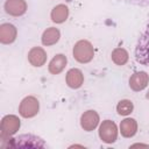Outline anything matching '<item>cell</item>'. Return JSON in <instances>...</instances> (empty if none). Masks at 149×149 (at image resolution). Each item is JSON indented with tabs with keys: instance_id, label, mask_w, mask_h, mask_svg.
<instances>
[{
	"instance_id": "cell-1",
	"label": "cell",
	"mask_w": 149,
	"mask_h": 149,
	"mask_svg": "<svg viewBox=\"0 0 149 149\" xmlns=\"http://www.w3.org/2000/svg\"><path fill=\"white\" fill-rule=\"evenodd\" d=\"M135 58L139 63L149 65V24L139 38L135 50Z\"/></svg>"
},
{
	"instance_id": "cell-2",
	"label": "cell",
	"mask_w": 149,
	"mask_h": 149,
	"mask_svg": "<svg viewBox=\"0 0 149 149\" xmlns=\"http://www.w3.org/2000/svg\"><path fill=\"white\" fill-rule=\"evenodd\" d=\"M94 56L93 47L88 41H78L73 47V57L79 63H88Z\"/></svg>"
},
{
	"instance_id": "cell-3",
	"label": "cell",
	"mask_w": 149,
	"mask_h": 149,
	"mask_svg": "<svg viewBox=\"0 0 149 149\" xmlns=\"http://www.w3.org/2000/svg\"><path fill=\"white\" fill-rule=\"evenodd\" d=\"M20 128V120L15 115H6L1 120L0 125V137L1 140H6L10 135L15 134Z\"/></svg>"
},
{
	"instance_id": "cell-4",
	"label": "cell",
	"mask_w": 149,
	"mask_h": 149,
	"mask_svg": "<svg viewBox=\"0 0 149 149\" xmlns=\"http://www.w3.org/2000/svg\"><path fill=\"white\" fill-rule=\"evenodd\" d=\"M8 147H22V148L37 147V148H41V147H45V144L40 137L34 136L31 134H28V135L24 134V135L19 136L17 139H13V142H9Z\"/></svg>"
},
{
	"instance_id": "cell-5",
	"label": "cell",
	"mask_w": 149,
	"mask_h": 149,
	"mask_svg": "<svg viewBox=\"0 0 149 149\" xmlns=\"http://www.w3.org/2000/svg\"><path fill=\"white\" fill-rule=\"evenodd\" d=\"M99 136L100 139L106 142V143H113L116 140L118 136V128L116 125L111 121V120H106L101 123L100 128H99Z\"/></svg>"
},
{
	"instance_id": "cell-6",
	"label": "cell",
	"mask_w": 149,
	"mask_h": 149,
	"mask_svg": "<svg viewBox=\"0 0 149 149\" xmlns=\"http://www.w3.org/2000/svg\"><path fill=\"white\" fill-rule=\"evenodd\" d=\"M40 105H38V100L34 97H26L19 107V112L23 118H31L35 116L38 112Z\"/></svg>"
},
{
	"instance_id": "cell-7",
	"label": "cell",
	"mask_w": 149,
	"mask_h": 149,
	"mask_svg": "<svg viewBox=\"0 0 149 149\" xmlns=\"http://www.w3.org/2000/svg\"><path fill=\"white\" fill-rule=\"evenodd\" d=\"M5 9L9 15L20 16L26 13L27 3L24 0H7L5 2Z\"/></svg>"
},
{
	"instance_id": "cell-8",
	"label": "cell",
	"mask_w": 149,
	"mask_h": 149,
	"mask_svg": "<svg viewBox=\"0 0 149 149\" xmlns=\"http://www.w3.org/2000/svg\"><path fill=\"white\" fill-rule=\"evenodd\" d=\"M99 123V115L94 111H87L81 115L80 125L84 128V130L91 132L93 130Z\"/></svg>"
},
{
	"instance_id": "cell-9",
	"label": "cell",
	"mask_w": 149,
	"mask_h": 149,
	"mask_svg": "<svg viewBox=\"0 0 149 149\" xmlns=\"http://www.w3.org/2000/svg\"><path fill=\"white\" fill-rule=\"evenodd\" d=\"M149 81V76L144 71H140L134 73L129 79V86L134 91H141L143 90Z\"/></svg>"
},
{
	"instance_id": "cell-10",
	"label": "cell",
	"mask_w": 149,
	"mask_h": 149,
	"mask_svg": "<svg viewBox=\"0 0 149 149\" xmlns=\"http://www.w3.org/2000/svg\"><path fill=\"white\" fill-rule=\"evenodd\" d=\"M16 28L10 23H3L0 26V41L1 43L8 44L16 38Z\"/></svg>"
},
{
	"instance_id": "cell-11",
	"label": "cell",
	"mask_w": 149,
	"mask_h": 149,
	"mask_svg": "<svg viewBox=\"0 0 149 149\" xmlns=\"http://www.w3.org/2000/svg\"><path fill=\"white\" fill-rule=\"evenodd\" d=\"M28 61L34 66H42L47 62V54L42 48L35 47L28 52Z\"/></svg>"
},
{
	"instance_id": "cell-12",
	"label": "cell",
	"mask_w": 149,
	"mask_h": 149,
	"mask_svg": "<svg viewBox=\"0 0 149 149\" xmlns=\"http://www.w3.org/2000/svg\"><path fill=\"white\" fill-rule=\"evenodd\" d=\"M84 81V76L80 70L78 69H71L66 73V84L71 88H78L81 86Z\"/></svg>"
},
{
	"instance_id": "cell-13",
	"label": "cell",
	"mask_w": 149,
	"mask_h": 149,
	"mask_svg": "<svg viewBox=\"0 0 149 149\" xmlns=\"http://www.w3.org/2000/svg\"><path fill=\"white\" fill-rule=\"evenodd\" d=\"M120 130L122 136L125 137H132L133 135H135L136 130H137V122L134 119H125L121 121L120 123Z\"/></svg>"
},
{
	"instance_id": "cell-14",
	"label": "cell",
	"mask_w": 149,
	"mask_h": 149,
	"mask_svg": "<svg viewBox=\"0 0 149 149\" xmlns=\"http://www.w3.org/2000/svg\"><path fill=\"white\" fill-rule=\"evenodd\" d=\"M65 65H66V57L62 54H58L49 63V71L52 74H57L65 68Z\"/></svg>"
},
{
	"instance_id": "cell-15",
	"label": "cell",
	"mask_w": 149,
	"mask_h": 149,
	"mask_svg": "<svg viewBox=\"0 0 149 149\" xmlns=\"http://www.w3.org/2000/svg\"><path fill=\"white\" fill-rule=\"evenodd\" d=\"M59 36H61L59 30L57 28L50 27L47 30H44V33L42 35V43L44 45H52V44L58 42Z\"/></svg>"
},
{
	"instance_id": "cell-16",
	"label": "cell",
	"mask_w": 149,
	"mask_h": 149,
	"mask_svg": "<svg viewBox=\"0 0 149 149\" xmlns=\"http://www.w3.org/2000/svg\"><path fill=\"white\" fill-rule=\"evenodd\" d=\"M68 15H69V8L65 5H58L51 12V20L56 23H62L68 19Z\"/></svg>"
},
{
	"instance_id": "cell-17",
	"label": "cell",
	"mask_w": 149,
	"mask_h": 149,
	"mask_svg": "<svg viewBox=\"0 0 149 149\" xmlns=\"http://www.w3.org/2000/svg\"><path fill=\"white\" fill-rule=\"evenodd\" d=\"M112 59L116 65H123L128 61V52L122 48H116L112 52Z\"/></svg>"
},
{
	"instance_id": "cell-18",
	"label": "cell",
	"mask_w": 149,
	"mask_h": 149,
	"mask_svg": "<svg viewBox=\"0 0 149 149\" xmlns=\"http://www.w3.org/2000/svg\"><path fill=\"white\" fill-rule=\"evenodd\" d=\"M133 102L130 100H121L116 106V111L120 115H128L133 112Z\"/></svg>"
},
{
	"instance_id": "cell-19",
	"label": "cell",
	"mask_w": 149,
	"mask_h": 149,
	"mask_svg": "<svg viewBox=\"0 0 149 149\" xmlns=\"http://www.w3.org/2000/svg\"><path fill=\"white\" fill-rule=\"evenodd\" d=\"M128 2H132L134 5H140V6H148L149 0H127Z\"/></svg>"
},
{
	"instance_id": "cell-20",
	"label": "cell",
	"mask_w": 149,
	"mask_h": 149,
	"mask_svg": "<svg viewBox=\"0 0 149 149\" xmlns=\"http://www.w3.org/2000/svg\"><path fill=\"white\" fill-rule=\"evenodd\" d=\"M135 147H148V146H142V144H134V146H133V148H135Z\"/></svg>"
}]
</instances>
